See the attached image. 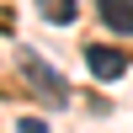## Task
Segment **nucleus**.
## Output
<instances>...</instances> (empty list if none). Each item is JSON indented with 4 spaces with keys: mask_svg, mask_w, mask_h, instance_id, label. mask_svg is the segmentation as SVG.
<instances>
[{
    "mask_svg": "<svg viewBox=\"0 0 133 133\" xmlns=\"http://www.w3.org/2000/svg\"><path fill=\"white\" fill-rule=\"evenodd\" d=\"M85 69H91V80L112 85V80L128 75V59H123L117 48H107V43H91V48H85Z\"/></svg>",
    "mask_w": 133,
    "mask_h": 133,
    "instance_id": "nucleus-2",
    "label": "nucleus"
},
{
    "mask_svg": "<svg viewBox=\"0 0 133 133\" xmlns=\"http://www.w3.org/2000/svg\"><path fill=\"white\" fill-rule=\"evenodd\" d=\"M37 16L53 21V27H69V21L80 16V0H37Z\"/></svg>",
    "mask_w": 133,
    "mask_h": 133,
    "instance_id": "nucleus-4",
    "label": "nucleus"
},
{
    "mask_svg": "<svg viewBox=\"0 0 133 133\" xmlns=\"http://www.w3.org/2000/svg\"><path fill=\"white\" fill-rule=\"evenodd\" d=\"M96 11H101V21H107L112 32L133 37V0H96Z\"/></svg>",
    "mask_w": 133,
    "mask_h": 133,
    "instance_id": "nucleus-3",
    "label": "nucleus"
},
{
    "mask_svg": "<svg viewBox=\"0 0 133 133\" xmlns=\"http://www.w3.org/2000/svg\"><path fill=\"white\" fill-rule=\"evenodd\" d=\"M16 133H48V123H43V117H21Z\"/></svg>",
    "mask_w": 133,
    "mask_h": 133,
    "instance_id": "nucleus-5",
    "label": "nucleus"
},
{
    "mask_svg": "<svg viewBox=\"0 0 133 133\" xmlns=\"http://www.w3.org/2000/svg\"><path fill=\"white\" fill-rule=\"evenodd\" d=\"M21 75H27V85H32L48 107H69V80H64V75L53 69L43 53H32V48L21 53Z\"/></svg>",
    "mask_w": 133,
    "mask_h": 133,
    "instance_id": "nucleus-1",
    "label": "nucleus"
}]
</instances>
